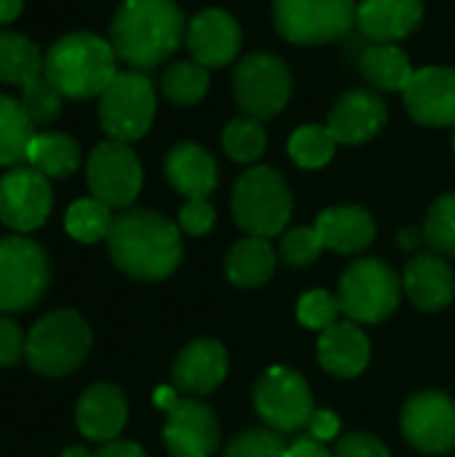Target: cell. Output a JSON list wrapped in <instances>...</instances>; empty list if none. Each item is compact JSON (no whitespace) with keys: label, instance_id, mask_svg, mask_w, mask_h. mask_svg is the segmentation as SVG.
<instances>
[{"label":"cell","instance_id":"ac0fdd59","mask_svg":"<svg viewBox=\"0 0 455 457\" xmlns=\"http://www.w3.org/2000/svg\"><path fill=\"white\" fill-rule=\"evenodd\" d=\"M386 102L367 88L346 91L330 110L327 129L338 145H365L386 126Z\"/></svg>","mask_w":455,"mask_h":457},{"label":"cell","instance_id":"484cf974","mask_svg":"<svg viewBox=\"0 0 455 457\" xmlns=\"http://www.w3.org/2000/svg\"><path fill=\"white\" fill-rule=\"evenodd\" d=\"M276 270V249L268 244V238L247 236L236 241L225 257V273L231 284L241 289H255L271 281Z\"/></svg>","mask_w":455,"mask_h":457},{"label":"cell","instance_id":"836d02e7","mask_svg":"<svg viewBox=\"0 0 455 457\" xmlns=\"http://www.w3.org/2000/svg\"><path fill=\"white\" fill-rule=\"evenodd\" d=\"M263 120H255L249 115L233 118L225 131H223V147L231 161L236 163H255L265 153V129L260 126Z\"/></svg>","mask_w":455,"mask_h":457},{"label":"cell","instance_id":"7dc6e473","mask_svg":"<svg viewBox=\"0 0 455 457\" xmlns=\"http://www.w3.org/2000/svg\"><path fill=\"white\" fill-rule=\"evenodd\" d=\"M21 5H24V0H0V24L13 21L21 13Z\"/></svg>","mask_w":455,"mask_h":457},{"label":"cell","instance_id":"5bb4252c","mask_svg":"<svg viewBox=\"0 0 455 457\" xmlns=\"http://www.w3.org/2000/svg\"><path fill=\"white\" fill-rule=\"evenodd\" d=\"M51 185L48 177L32 166H13L0 177V222L11 230L29 233L40 228L51 214Z\"/></svg>","mask_w":455,"mask_h":457},{"label":"cell","instance_id":"3957f363","mask_svg":"<svg viewBox=\"0 0 455 457\" xmlns=\"http://www.w3.org/2000/svg\"><path fill=\"white\" fill-rule=\"evenodd\" d=\"M43 75L67 99H91L118 75V54L110 40L94 32H70L51 43Z\"/></svg>","mask_w":455,"mask_h":457},{"label":"cell","instance_id":"c3c4849f","mask_svg":"<svg viewBox=\"0 0 455 457\" xmlns=\"http://www.w3.org/2000/svg\"><path fill=\"white\" fill-rule=\"evenodd\" d=\"M421 244H426L424 230H402L400 233V246L402 249H418Z\"/></svg>","mask_w":455,"mask_h":457},{"label":"cell","instance_id":"7c38bea8","mask_svg":"<svg viewBox=\"0 0 455 457\" xmlns=\"http://www.w3.org/2000/svg\"><path fill=\"white\" fill-rule=\"evenodd\" d=\"M86 179L97 201L110 209H126L142 190V163L126 142L107 139L88 155Z\"/></svg>","mask_w":455,"mask_h":457},{"label":"cell","instance_id":"30bf717a","mask_svg":"<svg viewBox=\"0 0 455 457\" xmlns=\"http://www.w3.org/2000/svg\"><path fill=\"white\" fill-rule=\"evenodd\" d=\"M255 412L276 434H295L314 415V396L306 378L290 367H271L252 391Z\"/></svg>","mask_w":455,"mask_h":457},{"label":"cell","instance_id":"4316f807","mask_svg":"<svg viewBox=\"0 0 455 457\" xmlns=\"http://www.w3.org/2000/svg\"><path fill=\"white\" fill-rule=\"evenodd\" d=\"M362 75L381 91H405L416 75L410 56L397 43H373L359 56Z\"/></svg>","mask_w":455,"mask_h":457},{"label":"cell","instance_id":"5b68a950","mask_svg":"<svg viewBox=\"0 0 455 457\" xmlns=\"http://www.w3.org/2000/svg\"><path fill=\"white\" fill-rule=\"evenodd\" d=\"M88 348L91 329L86 319L75 311H51L29 329L24 356L35 372L46 378H62L83 364Z\"/></svg>","mask_w":455,"mask_h":457},{"label":"cell","instance_id":"8fae6325","mask_svg":"<svg viewBox=\"0 0 455 457\" xmlns=\"http://www.w3.org/2000/svg\"><path fill=\"white\" fill-rule=\"evenodd\" d=\"M48 278V257L40 244L21 236L0 241V311L32 308L43 297Z\"/></svg>","mask_w":455,"mask_h":457},{"label":"cell","instance_id":"f907efd6","mask_svg":"<svg viewBox=\"0 0 455 457\" xmlns=\"http://www.w3.org/2000/svg\"><path fill=\"white\" fill-rule=\"evenodd\" d=\"M453 150H455V134H453Z\"/></svg>","mask_w":455,"mask_h":457},{"label":"cell","instance_id":"d6986e66","mask_svg":"<svg viewBox=\"0 0 455 457\" xmlns=\"http://www.w3.org/2000/svg\"><path fill=\"white\" fill-rule=\"evenodd\" d=\"M228 375V353L217 340H193L180 351L172 367L174 388L190 396L212 394Z\"/></svg>","mask_w":455,"mask_h":457},{"label":"cell","instance_id":"1f68e13d","mask_svg":"<svg viewBox=\"0 0 455 457\" xmlns=\"http://www.w3.org/2000/svg\"><path fill=\"white\" fill-rule=\"evenodd\" d=\"M113 220L115 217H113L110 206L91 195V198H78L75 204H70V209L64 214V228L75 241L97 244L110 236Z\"/></svg>","mask_w":455,"mask_h":457},{"label":"cell","instance_id":"9a60e30c","mask_svg":"<svg viewBox=\"0 0 455 457\" xmlns=\"http://www.w3.org/2000/svg\"><path fill=\"white\" fill-rule=\"evenodd\" d=\"M164 442L172 457H212L220 447V423L198 399H180L166 410Z\"/></svg>","mask_w":455,"mask_h":457},{"label":"cell","instance_id":"2e32d148","mask_svg":"<svg viewBox=\"0 0 455 457\" xmlns=\"http://www.w3.org/2000/svg\"><path fill=\"white\" fill-rule=\"evenodd\" d=\"M405 107L413 120L432 129L455 126V70L453 67H421L410 86L402 91Z\"/></svg>","mask_w":455,"mask_h":457},{"label":"cell","instance_id":"e575fe53","mask_svg":"<svg viewBox=\"0 0 455 457\" xmlns=\"http://www.w3.org/2000/svg\"><path fill=\"white\" fill-rule=\"evenodd\" d=\"M424 238L440 257H455V193H445L432 204Z\"/></svg>","mask_w":455,"mask_h":457},{"label":"cell","instance_id":"ee69618b","mask_svg":"<svg viewBox=\"0 0 455 457\" xmlns=\"http://www.w3.org/2000/svg\"><path fill=\"white\" fill-rule=\"evenodd\" d=\"M284 457H335L330 450H327V445L324 442H316V439H311V436H300V439H295L292 445H287V453Z\"/></svg>","mask_w":455,"mask_h":457},{"label":"cell","instance_id":"d6a6232c","mask_svg":"<svg viewBox=\"0 0 455 457\" xmlns=\"http://www.w3.org/2000/svg\"><path fill=\"white\" fill-rule=\"evenodd\" d=\"M290 158L303 166V169H322L333 161L335 150H338V142L335 137L330 134L327 126H319V123H308V126H300L292 131L290 137Z\"/></svg>","mask_w":455,"mask_h":457},{"label":"cell","instance_id":"277c9868","mask_svg":"<svg viewBox=\"0 0 455 457\" xmlns=\"http://www.w3.org/2000/svg\"><path fill=\"white\" fill-rule=\"evenodd\" d=\"M231 209L236 225L247 236L274 238L292 217V193L276 169L252 166L236 179Z\"/></svg>","mask_w":455,"mask_h":457},{"label":"cell","instance_id":"7a4b0ae2","mask_svg":"<svg viewBox=\"0 0 455 457\" xmlns=\"http://www.w3.org/2000/svg\"><path fill=\"white\" fill-rule=\"evenodd\" d=\"M185 13L174 0H123L110 27V43L131 70H153L185 40Z\"/></svg>","mask_w":455,"mask_h":457},{"label":"cell","instance_id":"4dcf8cb0","mask_svg":"<svg viewBox=\"0 0 455 457\" xmlns=\"http://www.w3.org/2000/svg\"><path fill=\"white\" fill-rule=\"evenodd\" d=\"M161 88L169 102H174L180 107H193L209 91V67L198 64L196 59L174 62L166 67V72L161 78Z\"/></svg>","mask_w":455,"mask_h":457},{"label":"cell","instance_id":"f6af8a7d","mask_svg":"<svg viewBox=\"0 0 455 457\" xmlns=\"http://www.w3.org/2000/svg\"><path fill=\"white\" fill-rule=\"evenodd\" d=\"M94 457H147V453L134 442H107Z\"/></svg>","mask_w":455,"mask_h":457},{"label":"cell","instance_id":"52a82bcc","mask_svg":"<svg viewBox=\"0 0 455 457\" xmlns=\"http://www.w3.org/2000/svg\"><path fill=\"white\" fill-rule=\"evenodd\" d=\"M274 24L295 46H324L357 24V0H274Z\"/></svg>","mask_w":455,"mask_h":457},{"label":"cell","instance_id":"60d3db41","mask_svg":"<svg viewBox=\"0 0 455 457\" xmlns=\"http://www.w3.org/2000/svg\"><path fill=\"white\" fill-rule=\"evenodd\" d=\"M335 457H392L389 455V447L373 436V434H362V431H354V434H346L338 439V450Z\"/></svg>","mask_w":455,"mask_h":457},{"label":"cell","instance_id":"9c48e42d","mask_svg":"<svg viewBox=\"0 0 455 457\" xmlns=\"http://www.w3.org/2000/svg\"><path fill=\"white\" fill-rule=\"evenodd\" d=\"M156 118V91L153 83L137 72H118L113 83L99 96V123L110 139L134 142L142 139Z\"/></svg>","mask_w":455,"mask_h":457},{"label":"cell","instance_id":"ffe728a7","mask_svg":"<svg viewBox=\"0 0 455 457\" xmlns=\"http://www.w3.org/2000/svg\"><path fill=\"white\" fill-rule=\"evenodd\" d=\"M129 418L126 396L118 386L97 383L83 391L75 407V423L78 431L91 442H115V436L123 431Z\"/></svg>","mask_w":455,"mask_h":457},{"label":"cell","instance_id":"7402d4cb","mask_svg":"<svg viewBox=\"0 0 455 457\" xmlns=\"http://www.w3.org/2000/svg\"><path fill=\"white\" fill-rule=\"evenodd\" d=\"M319 364L335 378H357L370 364V340L354 321H335L319 335Z\"/></svg>","mask_w":455,"mask_h":457},{"label":"cell","instance_id":"83f0119b","mask_svg":"<svg viewBox=\"0 0 455 457\" xmlns=\"http://www.w3.org/2000/svg\"><path fill=\"white\" fill-rule=\"evenodd\" d=\"M27 161L35 171H40L43 177H70L78 163H80V147L70 134H59V131H46V134H35Z\"/></svg>","mask_w":455,"mask_h":457},{"label":"cell","instance_id":"f546056e","mask_svg":"<svg viewBox=\"0 0 455 457\" xmlns=\"http://www.w3.org/2000/svg\"><path fill=\"white\" fill-rule=\"evenodd\" d=\"M43 51L35 40L19 32H0V80L11 86H24L27 80L43 75Z\"/></svg>","mask_w":455,"mask_h":457},{"label":"cell","instance_id":"7bdbcfd3","mask_svg":"<svg viewBox=\"0 0 455 457\" xmlns=\"http://www.w3.org/2000/svg\"><path fill=\"white\" fill-rule=\"evenodd\" d=\"M308 436L311 439H316V442H333L335 436H338V431H341V420H338V415L335 412H330V410H314V415H311V420H308Z\"/></svg>","mask_w":455,"mask_h":457},{"label":"cell","instance_id":"f1b7e54d","mask_svg":"<svg viewBox=\"0 0 455 457\" xmlns=\"http://www.w3.org/2000/svg\"><path fill=\"white\" fill-rule=\"evenodd\" d=\"M35 139V123L19 99L0 94V166H19L27 161Z\"/></svg>","mask_w":455,"mask_h":457},{"label":"cell","instance_id":"d4e9b609","mask_svg":"<svg viewBox=\"0 0 455 457\" xmlns=\"http://www.w3.org/2000/svg\"><path fill=\"white\" fill-rule=\"evenodd\" d=\"M166 179L185 198H209L217 187V163L196 142H182L166 155Z\"/></svg>","mask_w":455,"mask_h":457},{"label":"cell","instance_id":"cb8c5ba5","mask_svg":"<svg viewBox=\"0 0 455 457\" xmlns=\"http://www.w3.org/2000/svg\"><path fill=\"white\" fill-rule=\"evenodd\" d=\"M316 233L324 249L338 254H359L375 241V220L362 206H333L316 217Z\"/></svg>","mask_w":455,"mask_h":457},{"label":"cell","instance_id":"e0dca14e","mask_svg":"<svg viewBox=\"0 0 455 457\" xmlns=\"http://www.w3.org/2000/svg\"><path fill=\"white\" fill-rule=\"evenodd\" d=\"M185 43L193 59L204 67H225L239 56L241 48V27L223 8H206L196 13L188 24Z\"/></svg>","mask_w":455,"mask_h":457},{"label":"cell","instance_id":"681fc988","mask_svg":"<svg viewBox=\"0 0 455 457\" xmlns=\"http://www.w3.org/2000/svg\"><path fill=\"white\" fill-rule=\"evenodd\" d=\"M62 457H94L88 450H83V447H70V450H64Z\"/></svg>","mask_w":455,"mask_h":457},{"label":"cell","instance_id":"44dd1931","mask_svg":"<svg viewBox=\"0 0 455 457\" xmlns=\"http://www.w3.org/2000/svg\"><path fill=\"white\" fill-rule=\"evenodd\" d=\"M424 19L421 0H362L357 3V27L375 43H397L418 29Z\"/></svg>","mask_w":455,"mask_h":457},{"label":"cell","instance_id":"b9f144b4","mask_svg":"<svg viewBox=\"0 0 455 457\" xmlns=\"http://www.w3.org/2000/svg\"><path fill=\"white\" fill-rule=\"evenodd\" d=\"M24 345L27 337L21 335V329L11 319L0 316V367L16 364L24 356Z\"/></svg>","mask_w":455,"mask_h":457},{"label":"cell","instance_id":"4fadbf2b","mask_svg":"<svg viewBox=\"0 0 455 457\" xmlns=\"http://www.w3.org/2000/svg\"><path fill=\"white\" fill-rule=\"evenodd\" d=\"M402 434L424 455L455 447V402L442 391H421L402 410Z\"/></svg>","mask_w":455,"mask_h":457},{"label":"cell","instance_id":"ab89813d","mask_svg":"<svg viewBox=\"0 0 455 457\" xmlns=\"http://www.w3.org/2000/svg\"><path fill=\"white\" fill-rule=\"evenodd\" d=\"M177 222L188 236H206L215 225V206L206 198H188L180 209Z\"/></svg>","mask_w":455,"mask_h":457},{"label":"cell","instance_id":"8992f818","mask_svg":"<svg viewBox=\"0 0 455 457\" xmlns=\"http://www.w3.org/2000/svg\"><path fill=\"white\" fill-rule=\"evenodd\" d=\"M402 297V284L394 268L378 257H365L351 262L338 287V303L349 321L354 324H381L397 308Z\"/></svg>","mask_w":455,"mask_h":457},{"label":"cell","instance_id":"bcb514c9","mask_svg":"<svg viewBox=\"0 0 455 457\" xmlns=\"http://www.w3.org/2000/svg\"><path fill=\"white\" fill-rule=\"evenodd\" d=\"M153 402H156V407H161V410L166 412L169 407H174V404L180 402V396H177V388H169V386H161V388H156V394H153Z\"/></svg>","mask_w":455,"mask_h":457},{"label":"cell","instance_id":"f35d334b","mask_svg":"<svg viewBox=\"0 0 455 457\" xmlns=\"http://www.w3.org/2000/svg\"><path fill=\"white\" fill-rule=\"evenodd\" d=\"M322 249H324V244H322L316 228H295V230L284 233V238L279 244V257L292 268H306V265L316 262Z\"/></svg>","mask_w":455,"mask_h":457},{"label":"cell","instance_id":"ba28073f","mask_svg":"<svg viewBox=\"0 0 455 457\" xmlns=\"http://www.w3.org/2000/svg\"><path fill=\"white\" fill-rule=\"evenodd\" d=\"M292 96V72L276 54H249L233 70V99L255 120L276 118Z\"/></svg>","mask_w":455,"mask_h":457},{"label":"cell","instance_id":"6da1fadb","mask_svg":"<svg viewBox=\"0 0 455 457\" xmlns=\"http://www.w3.org/2000/svg\"><path fill=\"white\" fill-rule=\"evenodd\" d=\"M113 262L131 278L161 281L182 260L180 228L150 209H126L113 220L107 236Z\"/></svg>","mask_w":455,"mask_h":457},{"label":"cell","instance_id":"603a6c76","mask_svg":"<svg viewBox=\"0 0 455 457\" xmlns=\"http://www.w3.org/2000/svg\"><path fill=\"white\" fill-rule=\"evenodd\" d=\"M402 287L416 308L437 313L448 308L455 297V273L445 257L418 254L410 260L402 276Z\"/></svg>","mask_w":455,"mask_h":457},{"label":"cell","instance_id":"d590c367","mask_svg":"<svg viewBox=\"0 0 455 457\" xmlns=\"http://www.w3.org/2000/svg\"><path fill=\"white\" fill-rule=\"evenodd\" d=\"M21 107L27 110V115L32 118V123H51L59 118L62 112V94L56 91V86L46 78V75H38L32 80H27L21 86Z\"/></svg>","mask_w":455,"mask_h":457},{"label":"cell","instance_id":"74e56055","mask_svg":"<svg viewBox=\"0 0 455 457\" xmlns=\"http://www.w3.org/2000/svg\"><path fill=\"white\" fill-rule=\"evenodd\" d=\"M287 445L282 439V434L271 431V428H255V431H244L239 434L223 457H284Z\"/></svg>","mask_w":455,"mask_h":457},{"label":"cell","instance_id":"8d00e7d4","mask_svg":"<svg viewBox=\"0 0 455 457\" xmlns=\"http://www.w3.org/2000/svg\"><path fill=\"white\" fill-rule=\"evenodd\" d=\"M341 303L335 295L324 292V289H311L298 300V321L308 329H319L324 332L327 327H333L341 316Z\"/></svg>","mask_w":455,"mask_h":457}]
</instances>
